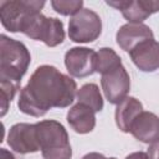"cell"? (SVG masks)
<instances>
[{
	"label": "cell",
	"mask_w": 159,
	"mask_h": 159,
	"mask_svg": "<svg viewBox=\"0 0 159 159\" xmlns=\"http://www.w3.org/2000/svg\"><path fill=\"white\" fill-rule=\"evenodd\" d=\"M9 147L19 154L36 153L40 150L36 124L30 123H16L7 133Z\"/></svg>",
	"instance_id": "9c48e42d"
},
{
	"label": "cell",
	"mask_w": 159,
	"mask_h": 159,
	"mask_svg": "<svg viewBox=\"0 0 159 159\" xmlns=\"http://www.w3.org/2000/svg\"><path fill=\"white\" fill-rule=\"evenodd\" d=\"M30 62L31 55L22 42L4 34L0 36V81L20 84Z\"/></svg>",
	"instance_id": "7a4b0ae2"
},
{
	"label": "cell",
	"mask_w": 159,
	"mask_h": 159,
	"mask_svg": "<svg viewBox=\"0 0 159 159\" xmlns=\"http://www.w3.org/2000/svg\"><path fill=\"white\" fill-rule=\"evenodd\" d=\"M36 124L37 139L43 159H71L72 148L65 127L53 119L40 120Z\"/></svg>",
	"instance_id": "3957f363"
},
{
	"label": "cell",
	"mask_w": 159,
	"mask_h": 159,
	"mask_svg": "<svg viewBox=\"0 0 159 159\" xmlns=\"http://www.w3.org/2000/svg\"><path fill=\"white\" fill-rule=\"evenodd\" d=\"M129 133L145 144H152L159 140V117L152 112L143 111L133 120Z\"/></svg>",
	"instance_id": "4fadbf2b"
},
{
	"label": "cell",
	"mask_w": 159,
	"mask_h": 159,
	"mask_svg": "<svg viewBox=\"0 0 159 159\" xmlns=\"http://www.w3.org/2000/svg\"><path fill=\"white\" fill-rule=\"evenodd\" d=\"M102 32V20L91 9H82L68 21V37L77 43L96 41Z\"/></svg>",
	"instance_id": "8992f818"
},
{
	"label": "cell",
	"mask_w": 159,
	"mask_h": 159,
	"mask_svg": "<svg viewBox=\"0 0 159 159\" xmlns=\"http://www.w3.org/2000/svg\"><path fill=\"white\" fill-rule=\"evenodd\" d=\"M76 98L78 103L86 104L89 108H92L96 113L101 112L103 109V97L101 94V91L96 83H86L80 89H77Z\"/></svg>",
	"instance_id": "2e32d148"
},
{
	"label": "cell",
	"mask_w": 159,
	"mask_h": 159,
	"mask_svg": "<svg viewBox=\"0 0 159 159\" xmlns=\"http://www.w3.org/2000/svg\"><path fill=\"white\" fill-rule=\"evenodd\" d=\"M20 32L32 40L42 41L48 47L58 46L65 40L63 22L56 17H46L41 11L31 14Z\"/></svg>",
	"instance_id": "277c9868"
},
{
	"label": "cell",
	"mask_w": 159,
	"mask_h": 159,
	"mask_svg": "<svg viewBox=\"0 0 159 159\" xmlns=\"http://www.w3.org/2000/svg\"><path fill=\"white\" fill-rule=\"evenodd\" d=\"M123 65L118 53L111 47H102L97 52V62H96V72L103 75L118 66Z\"/></svg>",
	"instance_id": "e0dca14e"
},
{
	"label": "cell",
	"mask_w": 159,
	"mask_h": 159,
	"mask_svg": "<svg viewBox=\"0 0 159 159\" xmlns=\"http://www.w3.org/2000/svg\"><path fill=\"white\" fill-rule=\"evenodd\" d=\"M147 155H148V159H159V140L149 145Z\"/></svg>",
	"instance_id": "ffe728a7"
},
{
	"label": "cell",
	"mask_w": 159,
	"mask_h": 159,
	"mask_svg": "<svg viewBox=\"0 0 159 159\" xmlns=\"http://www.w3.org/2000/svg\"><path fill=\"white\" fill-rule=\"evenodd\" d=\"M143 112V104L134 97H127L117 104L114 118L117 127L123 133H129L133 120L139 113Z\"/></svg>",
	"instance_id": "9a60e30c"
},
{
	"label": "cell",
	"mask_w": 159,
	"mask_h": 159,
	"mask_svg": "<svg viewBox=\"0 0 159 159\" xmlns=\"http://www.w3.org/2000/svg\"><path fill=\"white\" fill-rule=\"evenodd\" d=\"M52 9L63 16L68 15H76L78 11H81L83 7V1L82 0H52L51 1Z\"/></svg>",
	"instance_id": "ac0fdd59"
},
{
	"label": "cell",
	"mask_w": 159,
	"mask_h": 159,
	"mask_svg": "<svg viewBox=\"0 0 159 159\" xmlns=\"http://www.w3.org/2000/svg\"><path fill=\"white\" fill-rule=\"evenodd\" d=\"M70 127L78 134H87L96 127V112L86 104L76 103L67 112Z\"/></svg>",
	"instance_id": "5bb4252c"
},
{
	"label": "cell",
	"mask_w": 159,
	"mask_h": 159,
	"mask_svg": "<svg viewBox=\"0 0 159 159\" xmlns=\"http://www.w3.org/2000/svg\"><path fill=\"white\" fill-rule=\"evenodd\" d=\"M0 159H16V158H15V155L12 153H10L9 150L1 148L0 149Z\"/></svg>",
	"instance_id": "603a6c76"
},
{
	"label": "cell",
	"mask_w": 159,
	"mask_h": 159,
	"mask_svg": "<svg viewBox=\"0 0 159 159\" xmlns=\"http://www.w3.org/2000/svg\"><path fill=\"white\" fill-rule=\"evenodd\" d=\"M43 6V0H1V24L10 32H20L26 19L31 14L41 11Z\"/></svg>",
	"instance_id": "5b68a950"
},
{
	"label": "cell",
	"mask_w": 159,
	"mask_h": 159,
	"mask_svg": "<svg viewBox=\"0 0 159 159\" xmlns=\"http://www.w3.org/2000/svg\"><path fill=\"white\" fill-rule=\"evenodd\" d=\"M133 63L143 72L159 70V42L154 39L145 40L129 52Z\"/></svg>",
	"instance_id": "8fae6325"
},
{
	"label": "cell",
	"mask_w": 159,
	"mask_h": 159,
	"mask_svg": "<svg viewBox=\"0 0 159 159\" xmlns=\"http://www.w3.org/2000/svg\"><path fill=\"white\" fill-rule=\"evenodd\" d=\"M101 86L106 99L112 104L120 103L130 91V77L123 65L101 75Z\"/></svg>",
	"instance_id": "52a82bcc"
},
{
	"label": "cell",
	"mask_w": 159,
	"mask_h": 159,
	"mask_svg": "<svg viewBox=\"0 0 159 159\" xmlns=\"http://www.w3.org/2000/svg\"><path fill=\"white\" fill-rule=\"evenodd\" d=\"M104 159H117V158H114V157H112V158H104Z\"/></svg>",
	"instance_id": "cb8c5ba5"
},
{
	"label": "cell",
	"mask_w": 159,
	"mask_h": 159,
	"mask_svg": "<svg viewBox=\"0 0 159 159\" xmlns=\"http://www.w3.org/2000/svg\"><path fill=\"white\" fill-rule=\"evenodd\" d=\"M150 39H154V34L152 29L145 24L128 22L120 26L116 34L118 46L125 52H130L137 45Z\"/></svg>",
	"instance_id": "7c38bea8"
},
{
	"label": "cell",
	"mask_w": 159,
	"mask_h": 159,
	"mask_svg": "<svg viewBox=\"0 0 159 159\" xmlns=\"http://www.w3.org/2000/svg\"><path fill=\"white\" fill-rule=\"evenodd\" d=\"M77 84L73 78L55 66H39L21 89L17 107L32 117H42L51 108H66L73 103Z\"/></svg>",
	"instance_id": "6da1fadb"
},
{
	"label": "cell",
	"mask_w": 159,
	"mask_h": 159,
	"mask_svg": "<svg viewBox=\"0 0 159 159\" xmlns=\"http://www.w3.org/2000/svg\"><path fill=\"white\" fill-rule=\"evenodd\" d=\"M97 52L88 47H72L65 53V66L76 78H83L96 72Z\"/></svg>",
	"instance_id": "ba28073f"
},
{
	"label": "cell",
	"mask_w": 159,
	"mask_h": 159,
	"mask_svg": "<svg viewBox=\"0 0 159 159\" xmlns=\"http://www.w3.org/2000/svg\"><path fill=\"white\" fill-rule=\"evenodd\" d=\"M106 157L101 153H96V152H92V153H87L86 155L82 157V159H104Z\"/></svg>",
	"instance_id": "7402d4cb"
},
{
	"label": "cell",
	"mask_w": 159,
	"mask_h": 159,
	"mask_svg": "<svg viewBox=\"0 0 159 159\" xmlns=\"http://www.w3.org/2000/svg\"><path fill=\"white\" fill-rule=\"evenodd\" d=\"M20 88V84L7 82V81H0V89H1V117H4L9 109V106L11 101L14 99L17 89Z\"/></svg>",
	"instance_id": "d6986e66"
},
{
	"label": "cell",
	"mask_w": 159,
	"mask_h": 159,
	"mask_svg": "<svg viewBox=\"0 0 159 159\" xmlns=\"http://www.w3.org/2000/svg\"><path fill=\"white\" fill-rule=\"evenodd\" d=\"M125 159H148V155L145 152H134L127 155Z\"/></svg>",
	"instance_id": "44dd1931"
},
{
	"label": "cell",
	"mask_w": 159,
	"mask_h": 159,
	"mask_svg": "<svg viewBox=\"0 0 159 159\" xmlns=\"http://www.w3.org/2000/svg\"><path fill=\"white\" fill-rule=\"evenodd\" d=\"M106 2L119 10L130 24H143L152 14L159 11V0H113Z\"/></svg>",
	"instance_id": "30bf717a"
}]
</instances>
